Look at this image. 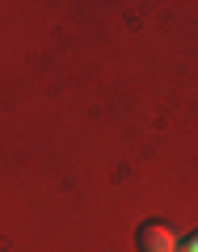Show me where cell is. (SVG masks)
Returning <instances> with one entry per match:
<instances>
[{
    "label": "cell",
    "mask_w": 198,
    "mask_h": 252,
    "mask_svg": "<svg viewBox=\"0 0 198 252\" xmlns=\"http://www.w3.org/2000/svg\"><path fill=\"white\" fill-rule=\"evenodd\" d=\"M135 240H139V252H181V240L169 223H144Z\"/></svg>",
    "instance_id": "obj_1"
},
{
    "label": "cell",
    "mask_w": 198,
    "mask_h": 252,
    "mask_svg": "<svg viewBox=\"0 0 198 252\" xmlns=\"http://www.w3.org/2000/svg\"><path fill=\"white\" fill-rule=\"evenodd\" d=\"M181 252H198V231H194V235H190V240H186V244H181Z\"/></svg>",
    "instance_id": "obj_2"
}]
</instances>
